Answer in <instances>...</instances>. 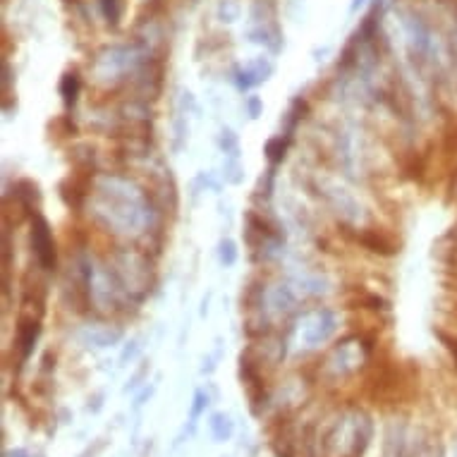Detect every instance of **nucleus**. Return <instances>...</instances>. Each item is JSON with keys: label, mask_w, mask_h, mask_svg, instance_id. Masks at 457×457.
<instances>
[{"label": "nucleus", "mask_w": 457, "mask_h": 457, "mask_svg": "<svg viewBox=\"0 0 457 457\" xmlns=\"http://www.w3.org/2000/svg\"><path fill=\"white\" fill-rule=\"evenodd\" d=\"M32 247H34V254H37L39 264L44 266L46 271L56 269V245H53L49 223L41 216L34 218V225H32Z\"/></svg>", "instance_id": "nucleus-1"}, {"label": "nucleus", "mask_w": 457, "mask_h": 457, "mask_svg": "<svg viewBox=\"0 0 457 457\" xmlns=\"http://www.w3.org/2000/svg\"><path fill=\"white\" fill-rule=\"evenodd\" d=\"M41 333V323L39 318L34 316H25L20 318V326H17V347H20V354L22 359H27L34 349V342Z\"/></svg>", "instance_id": "nucleus-2"}, {"label": "nucleus", "mask_w": 457, "mask_h": 457, "mask_svg": "<svg viewBox=\"0 0 457 457\" xmlns=\"http://www.w3.org/2000/svg\"><path fill=\"white\" fill-rule=\"evenodd\" d=\"M357 240H359L364 247H369L371 252H378V254H393V252H395V245H393V242H388L385 237L371 233V230H366L364 235H357Z\"/></svg>", "instance_id": "nucleus-3"}, {"label": "nucleus", "mask_w": 457, "mask_h": 457, "mask_svg": "<svg viewBox=\"0 0 457 457\" xmlns=\"http://www.w3.org/2000/svg\"><path fill=\"white\" fill-rule=\"evenodd\" d=\"M60 94H63L65 103L72 105L75 101H77V94H79V77H77L75 72L65 75L63 82H60Z\"/></svg>", "instance_id": "nucleus-4"}, {"label": "nucleus", "mask_w": 457, "mask_h": 457, "mask_svg": "<svg viewBox=\"0 0 457 457\" xmlns=\"http://www.w3.org/2000/svg\"><path fill=\"white\" fill-rule=\"evenodd\" d=\"M285 148H288V144H285L283 139H271L269 144H266V153H269L271 161H283Z\"/></svg>", "instance_id": "nucleus-5"}, {"label": "nucleus", "mask_w": 457, "mask_h": 457, "mask_svg": "<svg viewBox=\"0 0 457 457\" xmlns=\"http://www.w3.org/2000/svg\"><path fill=\"white\" fill-rule=\"evenodd\" d=\"M223 261L225 264H235V245L233 242H223Z\"/></svg>", "instance_id": "nucleus-6"}, {"label": "nucleus", "mask_w": 457, "mask_h": 457, "mask_svg": "<svg viewBox=\"0 0 457 457\" xmlns=\"http://www.w3.org/2000/svg\"><path fill=\"white\" fill-rule=\"evenodd\" d=\"M194 409H192V417H199V412H201V407H204V393H197V397H194Z\"/></svg>", "instance_id": "nucleus-7"}]
</instances>
